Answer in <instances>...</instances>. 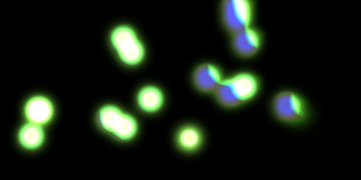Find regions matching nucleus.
I'll use <instances>...</instances> for the list:
<instances>
[{"instance_id": "1", "label": "nucleus", "mask_w": 361, "mask_h": 180, "mask_svg": "<svg viewBox=\"0 0 361 180\" xmlns=\"http://www.w3.org/2000/svg\"><path fill=\"white\" fill-rule=\"evenodd\" d=\"M269 111L280 124L296 130H303L312 124L314 111L308 98L301 92L290 86L281 88L272 94Z\"/></svg>"}, {"instance_id": "2", "label": "nucleus", "mask_w": 361, "mask_h": 180, "mask_svg": "<svg viewBox=\"0 0 361 180\" xmlns=\"http://www.w3.org/2000/svg\"><path fill=\"white\" fill-rule=\"evenodd\" d=\"M262 82L254 72L245 70L224 78L214 92L222 106L233 108L253 102L259 95Z\"/></svg>"}, {"instance_id": "3", "label": "nucleus", "mask_w": 361, "mask_h": 180, "mask_svg": "<svg viewBox=\"0 0 361 180\" xmlns=\"http://www.w3.org/2000/svg\"><path fill=\"white\" fill-rule=\"evenodd\" d=\"M106 42L113 56L127 66H138L145 58L144 44L135 29L129 24L113 25L107 32Z\"/></svg>"}, {"instance_id": "4", "label": "nucleus", "mask_w": 361, "mask_h": 180, "mask_svg": "<svg viewBox=\"0 0 361 180\" xmlns=\"http://www.w3.org/2000/svg\"><path fill=\"white\" fill-rule=\"evenodd\" d=\"M96 118L102 129L120 140H129L137 134L136 120L115 104L102 105L97 112Z\"/></svg>"}, {"instance_id": "5", "label": "nucleus", "mask_w": 361, "mask_h": 180, "mask_svg": "<svg viewBox=\"0 0 361 180\" xmlns=\"http://www.w3.org/2000/svg\"><path fill=\"white\" fill-rule=\"evenodd\" d=\"M256 5L251 0H228L223 2L221 17L226 28L235 33L253 26Z\"/></svg>"}, {"instance_id": "6", "label": "nucleus", "mask_w": 361, "mask_h": 180, "mask_svg": "<svg viewBox=\"0 0 361 180\" xmlns=\"http://www.w3.org/2000/svg\"><path fill=\"white\" fill-rule=\"evenodd\" d=\"M56 112L54 100L43 93H36L28 96L22 105V112L31 122L39 125L49 122Z\"/></svg>"}, {"instance_id": "7", "label": "nucleus", "mask_w": 361, "mask_h": 180, "mask_svg": "<svg viewBox=\"0 0 361 180\" xmlns=\"http://www.w3.org/2000/svg\"><path fill=\"white\" fill-rule=\"evenodd\" d=\"M232 46L237 55L250 59L257 56L264 43L262 31L253 26L233 34Z\"/></svg>"}, {"instance_id": "8", "label": "nucleus", "mask_w": 361, "mask_h": 180, "mask_svg": "<svg viewBox=\"0 0 361 180\" xmlns=\"http://www.w3.org/2000/svg\"><path fill=\"white\" fill-rule=\"evenodd\" d=\"M223 72L217 66L203 63L195 69L192 82L195 88L203 94L215 92L224 79Z\"/></svg>"}, {"instance_id": "9", "label": "nucleus", "mask_w": 361, "mask_h": 180, "mask_svg": "<svg viewBox=\"0 0 361 180\" xmlns=\"http://www.w3.org/2000/svg\"><path fill=\"white\" fill-rule=\"evenodd\" d=\"M175 142L177 147L185 152H194L202 146L204 136L198 126L188 124L181 126L176 132Z\"/></svg>"}, {"instance_id": "10", "label": "nucleus", "mask_w": 361, "mask_h": 180, "mask_svg": "<svg viewBox=\"0 0 361 180\" xmlns=\"http://www.w3.org/2000/svg\"><path fill=\"white\" fill-rule=\"evenodd\" d=\"M136 102L139 108L147 113H154L163 106L164 96L161 89L153 85H147L141 88L136 96Z\"/></svg>"}, {"instance_id": "11", "label": "nucleus", "mask_w": 361, "mask_h": 180, "mask_svg": "<svg viewBox=\"0 0 361 180\" xmlns=\"http://www.w3.org/2000/svg\"><path fill=\"white\" fill-rule=\"evenodd\" d=\"M18 138L19 142L24 148L28 150H35L42 144L45 134L41 125L30 122L21 128Z\"/></svg>"}]
</instances>
